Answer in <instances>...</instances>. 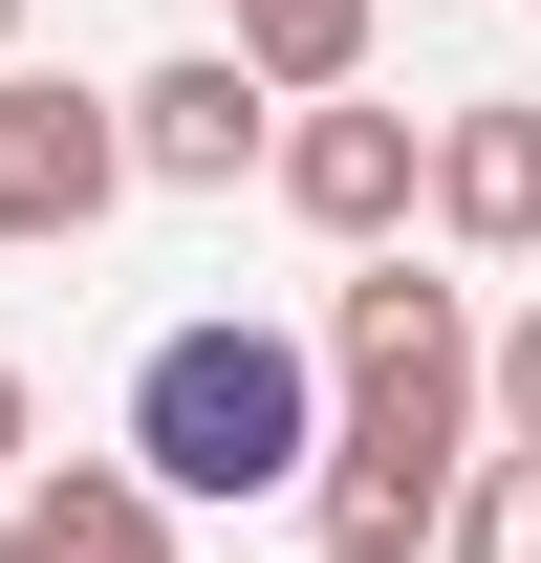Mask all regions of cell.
<instances>
[{"instance_id":"cell-9","label":"cell","mask_w":541,"mask_h":563,"mask_svg":"<svg viewBox=\"0 0 541 563\" xmlns=\"http://www.w3.org/2000/svg\"><path fill=\"white\" fill-rule=\"evenodd\" d=\"M433 563H541V455H455V498H433Z\"/></svg>"},{"instance_id":"cell-3","label":"cell","mask_w":541,"mask_h":563,"mask_svg":"<svg viewBox=\"0 0 541 563\" xmlns=\"http://www.w3.org/2000/svg\"><path fill=\"white\" fill-rule=\"evenodd\" d=\"M109 196H131V131H109V87H66V66H0V261L87 239Z\"/></svg>"},{"instance_id":"cell-6","label":"cell","mask_w":541,"mask_h":563,"mask_svg":"<svg viewBox=\"0 0 541 563\" xmlns=\"http://www.w3.org/2000/svg\"><path fill=\"white\" fill-rule=\"evenodd\" d=\"M411 217L455 261H541V109H433L411 131Z\"/></svg>"},{"instance_id":"cell-10","label":"cell","mask_w":541,"mask_h":563,"mask_svg":"<svg viewBox=\"0 0 541 563\" xmlns=\"http://www.w3.org/2000/svg\"><path fill=\"white\" fill-rule=\"evenodd\" d=\"M476 412H498V455H541V303L476 325Z\"/></svg>"},{"instance_id":"cell-4","label":"cell","mask_w":541,"mask_h":563,"mask_svg":"<svg viewBox=\"0 0 541 563\" xmlns=\"http://www.w3.org/2000/svg\"><path fill=\"white\" fill-rule=\"evenodd\" d=\"M261 196L303 217V239H346V261H390V239H411V109H368V87H346V109H281V131H261Z\"/></svg>"},{"instance_id":"cell-1","label":"cell","mask_w":541,"mask_h":563,"mask_svg":"<svg viewBox=\"0 0 541 563\" xmlns=\"http://www.w3.org/2000/svg\"><path fill=\"white\" fill-rule=\"evenodd\" d=\"M325 455V347L261 325V303H196V325H152L131 347V477L196 520V498H303Z\"/></svg>"},{"instance_id":"cell-11","label":"cell","mask_w":541,"mask_h":563,"mask_svg":"<svg viewBox=\"0 0 541 563\" xmlns=\"http://www.w3.org/2000/svg\"><path fill=\"white\" fill-rule=\"evenodd\" d=\"M22 455H44V390H22V368H0V477H22Z\"/></svg>"},{"instance_id":"cell-2","label":"cell","mask_w":541,"mask_h":563,"mask_svg":"<svg viewBox=\"0 0 541 563\" xmlns=\"http://www.w3.org/2000/svg\"><path fill=\"white\" fill-rule=\"evenodd\" d=\"M325 433L455 477V455H476V282H411V261L346 282V303H325Z\"/></svg>"},{"instance_id":"cell-7","label":"cell","mask_w":541,"mask_h":563,"mask_svg":"<svg viewBox=\"0 0 541 563\" xmlns=\"http://www.w3.org/2000/svg\"><path fill=\"white\" fill-rule=\"evenodd\" d=\"M0 563H174V498L131 455H44V477H0Z\"/></svg>"},{"instance_id":"cell-8","label":"cell","mask_w":541,"mask_h":563,"mask_svg":"<svg viewBox=\"0 0 541 563\" xmlns=\"http://www.w3.org/2000/svg\"><path fill=\"white\" fill-rule=\"evenodd\" d=\"M217 66L261 109H346L368 87V0H217Z\"/></svg>"},{"instance_id":"cell-5","label":"cell","mask_w":541,"mask_h":563,"mask_svg":"<svg viewBox=\"0 0 541 563\" xmlns=\"http://www.w3.org/2000/svg\"><path fill=\"white\" fill-rule=\"evenodd\" d=\"M109 131H131V196H239L281 109H261V87H239V66H217V44H174V66H152V87H109Z\"/></svg>"},{"instance_id":"cell-12","label":"cell","mask_w":541,"mask_h":563,"mask_svg":"<svg viewBox=\"0 0 541 563\" xmlns=\"http://www.w3.org/2000/svg\"><path fill=\"white\" fill-rule=\"evenodd\" d=\"M0 66H22V0H0Z\"/></svg>"}]
</instances>
